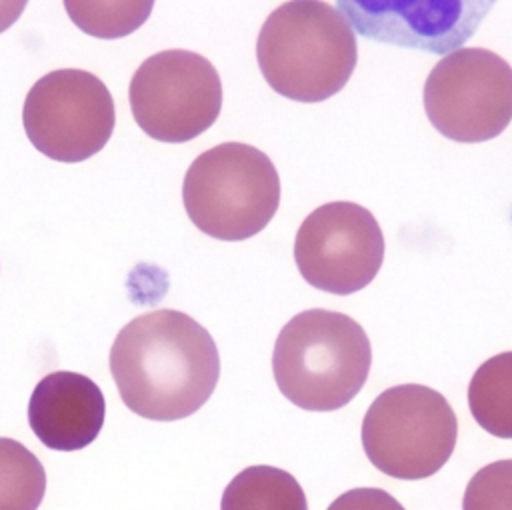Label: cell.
I'll return each mask as SVG.
<instances>
[{"instance_id": "obj_8", "label": "cell", "mask_w": 512, "mask_h": 510, "mask_svg": "<svg viewBox=\"0 0 512 510\" xmlns=\"http://www.w3.org/2000/svg\"><path fill=\"white\" fill-rule=\"evenodd\" d=\"M128 98L136 124L150 138L188 142L216 122L222 82L204 56L190 50H162L138 66Z\"/></svg>"}, {"instance_id": "obj_16", "label": "cell", "mask_w": 512, "mask_h": 510, "mask_svg": "<svg viewBox=\"0 0 512 510\" xmlns=\"http://www.w3.org/2000/svg\"><path fill=\"white\" fill-rule=\"evenodd\" d=\"M462 510H512V458L490 462L470 478Z\"/></svg>"}, {"instance_id": "obj_13", "label": "cell", "mask_w": 512, "mask_h": 510, "mask_svg": "<svg viewBox=\"0 0 512 510\" xmlns=\"http://www.w3.org/2000/svg\"><path fill=\"white\" fill-rule=\"evenodd\" d=\"M472 418L496 438H512V350L482 362L468 384Z\"/></svg>"}, {"instance_id": "obj_1", "label": "cell", "mask_w": 512, "mask_h": 510, "mask_svg": "<svg viewBox=\"0 0 512 510\" xmlns=\"http://www.w3.org/2000/svg\"><path fill=\"white\" fill-rule=\"evenodd\" d=\"M110 372L130 412L174 422L208 402L220 378V356L210 332L192 316L162 308L118 332Z\"/></svg>"}, {"instance_id": "obj_5", "label": "cell", "mask_w": 512, "mask_h": 510, "mask_svg": "<svg viewBox=\"0 0 512 510\" xmlns=\"http://www.w3.org/2000/svg\"><path fill=\"white\" fill-rule=\"evenodd\" d=\"M458 422L448 400L422 384H400L376 396L362 420L368 460L398 480L436 474L452 456Z\"/></svg>"}, {"instance_id": "obj_11", "label": "cell", "mask_w": 512, "mask_h": 510, "mask_svg": "<svg viewBox=\"0 0 512 510\" xmlns=\"http://www.w3.org/2000/svg\"><path fill=\"white\" fill-rule=\"evenodd\" d=\"M106 400L94 380L80 372L46 374L32 390L28 422L50 450L74 452L96 440L104 426Z\"/></svg>"}, {"instance_id": "obj_12", "label": "cell", "mask_w": 512, "mask_h": 510, "mask_svg": "<svg viewBox=\"0 0 512 510\" xmlns=\"http://www.w3.org/2000/svg\"><path fill=\"white\" fill-rule=\"evenodd\" d=\"M220 510H308L298 480L276 466H248L222 492Z\"/></svg>"}, {"instance_id": "obj_10", "label": "cell", "mask_w": 512, "mask_h": 510, "mask_svg": "<svg viewBox=\"0 0 512 510\" xmlns=\"http://www.w3.org/2000/svg\"><path fill=\"white\" fill-rule=\"evenodd\" d=\"M336 8L366 38L444 54L474 34L492 2H338Z\"/></svg>"}, {"instance_id": "obj_4", "label": "cell", "mask_w": 512, "mask_h": 510, "mask_svg": "<svg viewBox=\"0 0 512 510\" xmlns=\"http://www.w3.org/2000/svg\"><path fill=\"white\" fill-rule=\"evenodd\" d=\"M182 202L192 224L224 242L256 236L280 204V176L272 160L242 142L218 144L188 166Z\"/></svg>"}, {"instance_id": "obj_17", "label": "cell", "mask_w": 512, "mask_h": 510, "mask_svg": "<svg viewBox=\"0 0 512 510\" xmlns=\"http://www.w3.org/2000/svg\"><path fill=\"white\" fill-rule=\"evenodd\" d=\"M328 510H404V506L386 490L352 488L340 494Z\"/></svg>"}, {"instance_id": "obj_2", "label": "cell", "mask_w": 512, "mask_h": 510, "mask_svg": "<svg viewBox=\"0 0 512 510\" xmlns=\"http://www.w3.org/2000/svg\"><path fill=\"white\" fill-rule=\"evenodd\" d=\"M256 60L264 80L280 96L324 102L346 86L356 68V34L332 4L286 2L262 24Z\"/></svg>"}, {"instance_id": "obj_6", "label": "cell", "mask_w": 512, "mask_h": 510, "mask_svg": "<svg viewBox=\"0 0 512 510\" xmlns=\"http://www.w3.org/2000/svg\"><path fill=\"white\" fill-rule=\"evenodd\" d=\"M430 124L456 142H486L512 120V66L486 48H458L424 82Z\"/></svg>"}, {"instance_id": "obj_15", "label": "cell", "mask_w": 512, "mask_h": 510, "mask_svg": "<svg viewBox=\"0 0 512 510\" xmlns=\"http://www.w3.org/2000/svg\"><path fill=\"white\" fill-rule=\"evenodd\" d=\"M64 8L86 34L118 38L134 32L148 18L152 2H66Z\"/></svg>"}, {"instance_id": "obj_18", "label": "cell", "mask_w": 512, "mask_h": 510, "mask_svg": "<svg viewBox=\"0 0 512 510\" xmlns=\"http://www.w3.org/2000/svg\"><path fill=\"white\" fill-rule=\"evenodd\" d=\"M24 10V2H0V32L6 30Z\"/></svg>"}, {"instance_id": "obj_9", "label": "cell", "mask_w": 512, "mask_h": 510, "mask_svg": "<svg viewBox=\"0 0 512 510\" xmlns=\"http://www.w3.org/2000/svg\"><path fill=\"white\" fill-rule=\"evenodd\" d=\"M300 276L338 296L366 288L384 262V234L374 214L354 202H328L312 210L294 240Z\"/></svg>"}, {"instance_id": "obj_14", "label": "cell", "mask_w": 512, "mask_h": 510, "mask_svg": "<svg viewBox=\"0 0 512 510\" xmlns=\"http://www.w3.org/2000/svg\"><path fill=\"white\" fill-rule=\"evenodd\" d=\"M44 492L42 462L24 444L0 438V510H38Z\"/></svg>"}, {"instance_id": "obj_7", "label": "cell", "mask_w": 512, "mask_h": 510, "mask_svg": "<svg viewBox=\"0 0 512 510\" xmlns=\"http://www.w3.org/2000/svg\"><path fill=\"white\" fill-rule=\"evenodd\" d=\"M32 146L58 162H82L100 152L116 124L114 100L92 72L62 68L32 84L22 108Z\"/></svg>"}, {"instance_id": "obj_3", "label": "cell", "mask_w": 512, "mask_h": 510, "mask_svg": "<svg viewBox=\"0 0 512 510\" xmlns=\"http://www.w3.org/2000/svg\"><path fill=\"white\" fill-rule=\"evenodd\" d=\"M372 348L364 328L350 316L312 308L292 316L280 330L274 380L292 404L310 412L346 406L364 386Z\"/></svg>"}]
</instances>
